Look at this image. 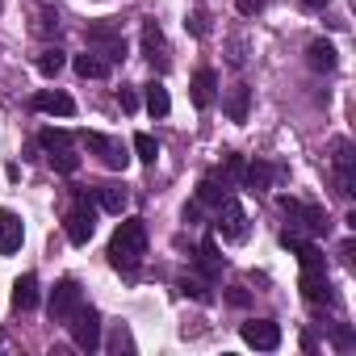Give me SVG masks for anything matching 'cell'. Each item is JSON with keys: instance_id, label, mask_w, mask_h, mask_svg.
<instances>
[{"instance_id": "1", "label": "cell", "mask_w": 356, "mask_h": 356, "mask_svg": "<svg viewBox=\"0 0 356 356\" xmlns=\"http://www.w3.org/2000/svg\"><path fill=\"white\" fill-rule=\"evenodd\" d=\"M143 256H147V222H143V218L118 222V231H113V239H109V264L130 277V273H138Z\"/></svg>"}, {"instance_id": "2", "label": "cell", "mask_w": 356, "mask_h": 356, "mask_svg": "<svg viewBox=\"0 0 356 356\" xmlns=\"http://www.w3.org/2000/svg\"><path fill=\"white\" fill-rule=\"evenodd\" d=\"M281 206V214L289 218V231L293 235H327L331 231V218L323 214V206H306V202H298V197H281L277 202Z\"/></svg>"}, {"instance_id": "3", "label": "cell", "mask_w": 356, "mask_h": 356, "mask_svg": "<svg viewBox=\"0 0 356 356\" xmlns=\"http://www.w3.org/2000/svg\"><path fill=\"white\" fill-rule=\"evenodd\" d=\"M63 231H67V239H72L76 248H84V243L92 239V231H97V206H92V197H88L84 189L72 193V206H67V214H63Z\"/></svg>"}, {"instance_id": "4", "label": "cell", "mask_w": 356, "mask_h": 356, "mask_svg": "<svg viewBox=\"0 0 356 356\" xmlns=\"http://www.w3.org/2000/svg\"><path fill=\"white\" fill-rule=\"evenodd\" d=\"M84 42L92 55H101L105 63H122L126 59V38L113 22H88L84 26Z\"/></svg>"}, {"instance_id": "5", "label": "cell", "mask_w": 356, "mask_h": 356, "mask_svg": "<svg viewBox=\"0 0 356 356\" xmlns=\"http://www.w3.org/2000/svg\"><path fill=\"white\" fill-rule=\"evenodd\" d=\"M67 331H72V339H76L80 352H97V348H101V314H97V306L84 302V306L72 314Z\"/></svg>"}, {"instance_id": "6", "label": "cell", "mask_w": 356, "mask_h": 356, "mask_svg": "<svg viewBox=\"0 0 356 356\" xmlns=\"http://www.w3.org/2000/svg\"><path fill=\"white\" fill-rule=\"evenodd\" d=\"M84 306V293H80V285L72 281V277H63V281H55V289H51V323H72V314Z\"/></svg>"}, {"instance_id": "7", "label": "cell", "mask_w": 356, "mask_h": 356, "mask_svg": "<svg viewBox=\"0 0 356 356\" xmlns=\"http://www.w3.org/2000/svg\"><path fill=\"white\" fill-rule=\"evenodd\" d=\"M214 231L227 239V243H243L248 239V210L235 202V197H227L222 206H218V218H214Z\"/></svg>"}, {"instance_id": "8", "label": "cell", "mask_w": 356, "mask_h": 356, "mask_svg": "<svg viewBox=\"0 0 356 356\" xmlns=\"http://www.w3.org/2000/svg\"><path fill=\"white\" fill-rule=\"evenodd\" d=\"M331 168H335V193H339V197H352V193H356V151H352L348 138L335 143Z\"/></svg>"}, {"instance_id": "9", "label": "cell", "mask_w": 356, "mask_h": 356, "mask_svg": "<svg viewBox=\"0 0 356 356\" xmlns=\"http://www.w3.org/2000/svg\"><path fill=\"white\" fill-rule=\"evenodd\" d=\"M84 143H88V151H97V159L109 168V172H126V163H130V155H126V147H122V138H113V134H84Z\"/></svg>"}, {"instance_id": "10", "label": "cell", "mask_w": 356, "mask_h": 356, "mask_svg": "<svg viewBox=\"0 0 356 356\" xmlns=\"http://www.w3.org/2000/svg\"><path fill=\"white\" fill-rule=\"evenodd\" d=\"M298 289H302V298L310 302V306H327L335 293H331V277H327V264H318V268H302V277H298Z\"/></svg>"}, {"instance_id": "11", "label": "cell", "mask_w": 356, "mask_h": 356, "mask_svg": "<svg viewBox=\"0 0 356 356\" xmlns=\"http://www.w3.org/2000/svg\"><path fill=\"white\" fill-rule=\"evenodd\" d=\"M143 59L155 67V72H168L172 67V55H168V38L155 22H143Z\"/></svg>"}, {"instance_id": "12", "label": "cell", "mask_w": 356, "mask_h": 356, "mask_svg": "<svg viewBox=\"0 0 356 356\" xmlns=\"http://www.w3.org/2000/svg\"><path fill=\"white\" fill-rule=\"evenodd\" d=\"M239 335H243V343H252V348H260V352L281 348V327H277L273 318H248V323L239 327Z\"/></svg>"}, {"instance_id": "13", "label": "cell", "mask_w": 356, "mask_h": 356, "mask_svg": "<svg viewBox=\"0 0 356 356\" xmlns=\"http://www.w3.org/2000/svg\"><path fill=\"white\" fill-rule=\"evenodd\" d=\"M26 243V227L13 210H0V256H13Z\"/></svg>"}, {"instance_id": "14", "label": "cell", "mask_w": 356, "mask_h": 356, "mask_svg": "<svg viewBox=\"0 0 356 356\" xmlns=\"http://www.w3.org/2000/svg\"><path fill=\"white\" fill-rule=\"evenodd\" d=\"M231 197V181L222 172H210V176H202V185H197V206H222Z\"/></svg>"}, {"instance_id": "15", "label": "cell", "mask_w": 356, "mask_h": 356, "mask_svg": "<svg viewBox=\"0 0 356 356\" xmlns=\"http://www.w3.org/2000/svg\"><path fill=\"white\" fill-rule=\"evenodd\" d=\"M38 113H55V118H72L76 113V101L67 97V92H51V88H42V92H34V101H30Z\"/></svg>"}, {"instance_id": "16", "label": "cell", "mask_w": 356, "mask_h": 356, "mask_svg": "<svg viewBox=\"0 0 356 356\" xmlns=\"http://www.w3.org/2000/svg\"><path fill=\"white\" fill-rule=\"evenodd\" d=\"M273 181H277V168H273V163H264V159H256V163H243L239 185H243L248 193H264Z\"/></svg>"}, {"instance_id": "17", "label": "cell", "mask_w": 356, "mask_h": 356, "mask_svg": "<svg viewBox=\"0 0 356 356\" xmlns=\"http://www.w3.org/2000/svg\"><path fill=\"white\" fill-rule=\"evenodd\" d=\"M281 248H285V252H293V256L302 260V268H318V264H327V260H323V252H318L310 239L293 235V231H285V235H281Z\"/></svg>"}, {"instance_id": "18", "label": "cell", "mask_w": 356, "mask_h": 356, "mask_svg": "<svg viewBox=\"0 0 356 356\" xmlns=\"http://www.w3.org/2000/svg\"><path fill=\"white\" fill-rule=\"evenodd\" d=\"M189 92H193V105H197V109H210V105H214V97H218V76H214L210 67H202V72L193 76Z\"/></svg>"}, {"instance_id": "19", "label": "cell", "mask_w": 356, "mask_h": 356, "mask_svg": "<svg viewBox=\"0 0 356 356\" xmlns=\"http://www.w3.org/2000/svg\"><path fill=\"white\" fill-rule=\"evenodd\" d=\"M92 197H97V206H101V210H109V214H122V210H126V202H130L126 185H118V181L97 185V189H92Z\"/></svg>"}, {"instance_id": "20", "label": "cell", "mask_w": 356, "mask_h": 356, "mask_svg": "<svg viewBox=\"0 0 356 356\" xmlns=\"http://www.w3.org/2000/svg\"><path fill=\"white\" fill-rule=\"evenodd\" d=\"M197 268H202V277H206L210 285L222 277V256H218V243H214V239H202V248H197Z\"/></svg>"}, {"instance_id": "21", "label": "cell", "mask_w": 356, "mask_h": 356, "mask_svg": "<svg viewBox=\"0 0 356 356\" xmlns=\"http://www.w3.org/2000/svg\"><path fill=\"white\" fill-rule=\"evenodd\" d=\"M306 63H310L314 72H323V76H327V72H335V63H339V59H335V47H331V42L314 38V42L306 47Z\"/></svg>"}, {"instance_id": "22", "label": "cell", "mask_w": 356, "mask_h": 356, "mask_svg": "<svg viewBox=\"0 0 356 356\" xmlns=\"http://www.w3.org/2000/svg\"><path fill=\"white\" fill-rule=\"evenodd\" d=\"M13 306H17V310H34V306H38V277H34V273H22V277L13 281Z\"/></svg>"}, {"instance_id": "23", "label": "cell", "mask_w": 356, "mask_h": 356, "mask_svg": "<svg viewBox=\"0 0 356 356\" xmlns=\"http://www.w3.org/2000/svg\"><path fill=\"white\" fill-rule=\"evenodd\" d=\"M248 109H252V88L248 84H235L227 92V118L231 122H248Z\"/></svg>"}, {"instance_id": "24", "label": "cell", "mask_w": 356, "mask_h": 356, "mask_svg": "<svg viewBox=\"0 0 356 356\" xmlns=\"http://www.w3.org/2000/svg\"><path fill=\"white\" fill-rule=\"evenodd\" d=\"M143 101H147V113H151V118H168V113H172V101H168V88H163L159 80H151V84H147V92H143Z\"/></svg>"}, {"instance_id": "25", "label": "cell", "mask_w": 356, "mask_h": 356, "mask_svg": "<svg viewBox=\"0 0 356 356\" xmlns=\"http://www.w3.org/2000/svg\"><path fill=\"white\" fill-rule=\"evenodd\" d=\"M76 76H84V80H105V76H109V63H105L101 55L84 51V55H76Z\"/></svg>"}, {"instance_id": "26", "label": "cell", "mask_w": 356, "mask_h": 356, "mask_svg": "<svg viewBox=\"0 0 356 356\" xmlns=\"http://www.w3.org/2000/svg\"><path fill=\"white\" fill-rule=\"evenodd\" d=\"M63 63H67V55H63L59 47H47V51L34 59V67H38L42 76H59V72H63Z\"/></svg>"}, {"instance_id": "27", "label": "cell", "mask_w": 356, "mask_h": 356, "mask_svg": "<svg viewBox=\"0 0 356 356\" xmlns=\"http://www.w3.org/2000/svg\"><path fill=\"white\" fill-rule=\"evenodd\" d=\"M134 155H138V163H147V168H151V163L159 159V143H155L151 134H143V130H138V134H134Z\"/></svg>"}, {"instance_id": "28", "label": "cell", "mask_w": 356, "mask_h": 356, "mask_svg": "<svg viewBox=\"0 0 356 356\" xmlns=\"http://www.w3.org/2000/svg\"><path fill=\"white\" fill-rule=\"evenodd\" d=\"M38 143H42V147L55 155V151H67V147H72V134H67V130H55V126H47V130L38 134Z\"/></svg>"}, {"instance_id": "29", "label": "cell", "mask_w": 356, "mask_h": 356, "mask_svg": "<svg viewBox=\"0 0 356 356\" xmlns=\"http://www.w3.org/2000/svg\"><path fill=\"white\" fill-rule=\"evenodd\" d=\"M181 293L185 298H197V302H210L214 293H210V281H202V277H181Z\"/></svg>"}, {"instance_id": "30", "label": "cell", "mask_w": 356, "mask_h": 356, "mask_svg": "<svg viewBox=\"0 0 356 356\" xmlns=\"http://www.w3.org/2000/svg\"><path fill=\"white\" fill-rule=\"evenodd\" d=\"M51 168H55V172H63V176H72V172L80 168V155H76L72 147H67V151H55V155H51Z\"/></svg>"}, {"instance_id": "31", "label": "cell", "mask_w": 356, "mask_h": 356, "mask_svg": "<svg viewBox=\"0 0 356 356\" xmlns=\"http://www.w3.org/2000/svg\"><path fill=\"white\" fill-rule=\"evenodd\" d=\"M185 30H189L193 38H206V34H210V17H206V9H193V13L185 17Z\"/></svg>"}, {"instance_id": "32", "label": "cell", "mask_w": 356, "mask_h": 356, "mask_svg": "<svg viewBox=\"0 0 356 356\" xmlns=\"http://www.w3.org/2000/svg\"><path fill=\"white\" fill-rule=\"evenodd\" d=\"M231 185H239V176H243V155H235V151H227V159H222V168H218Z\"/></svg>"}, {"instance_id": "33", "label": "cell", "mask_w": 356, "mask_h": 356, "mask_svg": "<svg viewBox=\"0 0 356 356\" xmlns=\"http://www.w3.org/2000/svg\"><path fill=\"white\" fill-rule=\"evenodd\" d=\"M109 352H134V339H130L126 327H113V335H109Z\"/></svg>"}, {"instance_id": "34", "label": "cell", "mask_w": 356, "mask_h": 356, "mask_svg": "<svg viewBox=\"0 0 356 356\" xmlns=\"http://www.w3.org/2000/svg\"><path fill=\"white\" fill-rule=\"evenodd\" d=\"M331 343H335L339 352H348V348H356V335H352L348 327H339V323H335V327H331Z\"/></svg>"}, {"instance_id": "35", "label": "cell", "mask_w": 356, "mask_h": 356, "mask_svg": "<svg viewBox=\"0 0 356 356\" xmlns=\"http://www.w3.org/2000/svg\"><path fill=\"white\" fill-rule=\"evenodd\" d=\"M38 34H59V17L47 9V13H38Z\"/></svg>"}, {"instance_id": "36", "label": "cell", "mask_w": 356, "mask_h": 356, "mask_svg": "<svg viewBox=\"0 0 356 356\" xmlns=\"http://www.w3.org/2000/svg\"><path fill=\"white\" fill-rule=\"evenodd\" d=\"M118 105H122L126 113H134V109H138V92H134V88H118Z\"/></svg>"}, {"instance_id": "37", "label": "cell", "mask_w": 356, "mask_h": 356, "mask_svg": "<svg viewBox=\"0 0 356 356\" xmlns=\"http://www.w3.org/2000/svg\"><path fill=\"white\" fill-rule=\"evenodd\" d=\"M260 5H264V0H235V9H239L243 17H256V13H260Z\"/></svg>"}, {"instance_id": "38", "label": "cell", "mask_w": 356, "mask_h": 356, "mask_svg": "<svg viewBox=\"0 0 356 356\" xmlns=\"http://www.w3.org/2000/svg\"><path fill=\"white\" fill-rule=\"evenodd\" d=\"M227 302H231V306H248V289H231Z\"/></svg>"}, {"instance_id": "39", "label": "cell", "mask_w": 356, "mask_h": 356, "mask_svg": "<svg viewBox=\"0 0 356 356\" xmlns=\"http://www.w3.org/2000/svg\"><path fill=\"white\" fill-rule=\"evenodd\" d=\"M302 9H310V13H323V9H327V0H302Z\"/></svg>"}]
</instances>
